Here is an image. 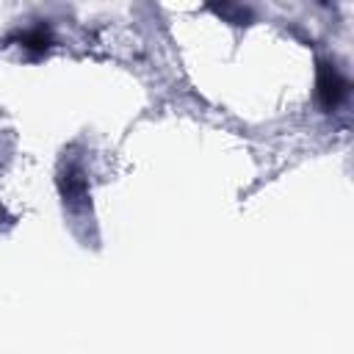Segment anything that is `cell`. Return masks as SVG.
Masks as SVG:
<instances>
[{
  "mask_svg": "<svg viewBox=\"0 0 354 354\" xmlns=\"http://www.w3.org/2000/svg\"><path fill=\"white\" fill-rule=\"evenodd\" d=\"M348 91H351V83L348 77L337 69L335 61H318L315 66V94H318V102L326 113L337 111L346 100H348Z\"/></svg>",
  "mask_w": 354,
  "mask_h": 354,
  "instance_id": "cell-1",
  "label": "cell"
},
{
  "mask_svg": "<svg viewBox=\"0 0 354 354\" xmlns=\"http://www.w3.org/2000/svg\"><path fill=\"white\" fill-rule=\"evenodd\" d=\"M58 194L69 210H83L88 205V177L77 158H64L58 169Z\"/></svg>",
  "mask_w": 354,
  "mask_h": 354,
  "instance_id": "cell-2",
  "label": "cell"
},
{
  "mask_svg": "<svg viewBox=\"0 0 354 354\" xmlns=\"http://www.w3.org/2000/svg\"><path fill=\"white\" fill-rule=\"evenodd\" d=\"M207 8L227 25H235V28H246L252 25L254 14L249 6H243L241 0H207Z\"/></svg>",
  "mask_w": 354,
  "mask_h": 354,
  "instance_id": "cell-3",
  "label": "cell"
},
{
  "mask_svg": "<svg viewBox=\"0 0 354 354\" xmlns=\"http://www.w3.org/2000/svg\"><path fill=\"white\" fill-rule=\"evenodd\" d=\"M19 47L28 50L30 55H41V53H47V50L53 47V30H50L44 22H39V25L28 28V30L19 36Z\"/></svg>",
  "mask_w": 354,
  "mask_h": 354,
  "instance_id": "cell-4",
  "label": "cell"
}]
</instances>
